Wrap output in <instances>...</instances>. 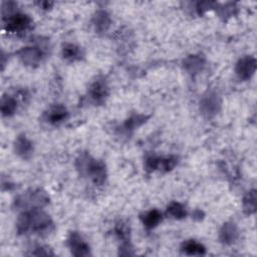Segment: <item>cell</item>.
Here are the masks:
<instances>
[{"mask_svg":"<svg viewBox=\"0 0 257 257\" xmlns=\"http://www.w3.org/2000/svg\"><path fill=\"white\" fill-rule=\"evenodd\" d=\"M53 227L51 218L45 212L34 209L30 212H23L19 215L16 223V230L18 234H25L33 232L35 234L48 233Z\"/></svg>","mask_w":257,"mask_h":257,"instance_id":"obj_1","label":"cell"},{"mask_svg":"<svg viewBox=\"0 0 257 257\" xmlns=\"http://www.w3.org/2000/svg\"><path fill=\"white\" fill-rule=\"evenodd\" d=\"M76 168L80 175L90 178L95 185H102L106 178V168L102 161L93 159L87 154L80 155L76 160Z\"/></svg>","mask_w":257,"mask_h":257,"instance_id":"obj_2","label":"cell"},{"mask_svg":"<svg viewBox=\"0 0 257 257\" xmlns=\"http://www.w3.org/2000/svg\"><path fill=\"white\" fill-rule=\"evenodd\" d=\"M49 203V197L47 194L40 190L36 189L29 193L19 196L15 199V206L17 208H28V209H40Z\"/></svg>","mask_w":257,"mask_h":257,"instance_id":"obj_3","label":"cell"},{"mask_svg":"<svg viewBox=\"0 0 257 257\" xmlns=\"http://www.w3.org/2000/svg\"><path fill=\"white\" fill-rule=\"evenodd\" d=\"M221 109V97L215 90H207L200 99V111L208 118L215 116Z\"/></svg>","mask_w":257,"mask_h":257,"instance_id":"obj_4","label":"cell"},{"mask_svg":"<svg viewBox=\"0 0 257 257\" xmlns=\"http://www.w3.org/2000/svg\"><path fill=\"white\" fill-rule=\"evenodd\" d=\"M32 23L27 14L14 13L5 19L4 29L9 33H20L27 30Z\"/></svg>","mask_w":257,"mask_h":257,"instance_id":"obj_5","label":"cell"},{"mask_svg":"<svg viewBox=\"0 0 257 257\" xmlns=\"http://www.w3.org/2000/svg\"><path fill=\"white\" fill-rule=\"evenodd\" d=\"M17 55L21 62L26 66H37L43 57V53L39 47L36 46H26L22 47L17 51Z\"/></svg>","mask_w":257,"mask_h":257,"instance_id":"obj_6","label":"cell"},{"mask_svg":"<svg viewBox=\"0 0 257 257\" xmlns=\"http://www.w3.org/2000/svg\"><path fill=\"white\" fill-rule=\"evenodd\" d=\"M67 245L74 256H88L90 254L88 244L82 239L78 232H70L67 238Z\"/></svg>","mask_w":257,"mask_h":257,"instance_id":"obj_7","label":"cell"},{"mask_svg":"<svg viewBox=\"0 0 257 257\" xmlns=\"http://www.w3.org/2000/svg\"><path fill=\"white\" fill-rule=\"evenodd\" d=\"M235 70L239 78L243 80L251 78L256 70V59L251 55L241 57L236 64Z\"/></svg>","mask_w":257,"mask_h":257,"instance_id":"obj_8","label":"cell"},{"mask_svg":"<svg viewBox=\"0 0 257 257\" xmlns=\"http://www.w3.org/2000/svg\"><path fill=\"white\" fill-rule=\"evenodd\" d=\"M108 95V87L102 79H97L93 81L88 88L89 98L96 104H101L104 102Z\"/></svg>","mask_w":257,"mask_h":257,"instance_id":"obj_9","label":"cell"},{"mask_svg":"<svg viewBox=\"0 0 257 257\" xmlns=\"http://www.w3.org/2000/svg\"><path fill=\"white\" fill-rule=\"evenodd\" d=\"M13 147H14L15 153L19 157H21L22 159H25V160L30 159L34 152L33 143L24 134L19 135L15 139Z\"/></svg>","mask_w":257,"mask_h":257,"instance_id":"obj_10","label":"cell"},{"mask_svg":"<svg viewBox=\"0 0 257 257\" xmlns=\"http://www.w3.org/2000/svg\"><path fill=\"white\" fill-rule=\"evenodd\" d=\"M68 111L62 104H54L50 106L44 113V118L50 124H59L66 120Z\"/></svg>","mask_w":257,"mask_h":257,"instance_id":"obj_11","label":"cell"},{"mask_svg":"<svg viewBox=\"0 0 257 257\" xmlns=\"http://www.w3.org/2000/svg\"><path fill=\"white\" fill-rule=\"evenodd\" d=\"M183 66L190 74L195 75L204 69L205 58H204V56H202L200 54L188 55L183 60Z\"/></svg>","mask_w":257,"mask_h":257,"instance_id":"obj_12","label":"cell"},{"mask_svg":"<svg viewBox=\"0 0 257 257\" xmlns=\"http://www.w3.org/2000/svg\"><path fill=\"white\" fill-rule=\"evenodd\" d=\"M238 237V228L235 223L227 222L225 223L219 232V240L221 243L230 245L235 242Z\"/></svg>","mask_w":257,"mask_h":257,"instance_id":"obj_13","label":"cell"},{"mask_svg":"<svg viewBox=\"0 0 257 257\" xmlns=\"http://www.w3.org/2000/svg\"><path fill=\"white\" fill-rule=\"evenodd\" d=\"M110 22H111L110 17L108 15V13L104 10L96 11L92 17V23H93L94 29L98 33L107 31V29L110 26Z\"/></svg>","mask_w":257,"mask_h":257,"instance_id":"obj_14","label":"cell"},{"mask_svg":"<svg viewBox=\"0 0 257 257\" xmlns=\"http://www.w3.org/2000/svg\"><path fill=\"white\" fill-rule=\"evenodd\" d=\"M61 54L63 58L68 61H76L82 57V50L73 43H64L62 45Z\"/></svg>","mask_w":257,"mask_h":257,"instance_id":"obj_15","label":"cell"},{"mask_svg":"<svg viewBox=\"0 0 257 257\" xmlns=\"http://www.w3.org/2000/svg\"><path fill=\"white\" fill-rule=\"evenodd\" d=\"M141 219H142V222H143L144 226L147 229H154L161 223L163 217H162V214L159 210L153 209L151 211L146 212L141 217Z\"/></svg>","mask_w":257,"mask_h":257,"instance_id":"obj_16","label":"cell"},{"mask_svg":"<svg viewBox=\"0 0 257 257\" xmlns=\"http://www.w3.org/2000/svg\"><path fill=\"white\" fill-rule=\"evenodd\" d=\"M181 250L187 255H204L206 253L205 246L193 239L183 242Z\"/></svg>","mask_w":257,"mask_h":257,"instance_id":"obj_17","label":"cell"},{"mask_svg":"<svg viewBox=\"0 0 257 257\" xmlns=\"http://www.w3.org/2000/svg\"><path fill=\"white\" fill-rule=\"evenodd\" d=\"M17 109V100L10 95H4L1 99V112L4 116H11Z\"/></svg>","mask_w":257,"mask_h":257,"instance_id":"obj_18","label":"cell"},{"mask_svg":"<svg viewBox=\"0 0 257 257\" xmlns=\"http://www.w3.org/2000/svg\"><path fill=\"white\" fill-rule=\"evenodd\" d=\"M167 214L173 219L180 220L187 216V211H186V208L181 203L172 202L167 207Z\"/></svg>","mask_w":257,"mask_h":257,"instance_id":"obj_19","label":"cell"},{"mask_svg":"<svg viewBox=\"0 0 257 257\" xmlns=\"http://www.w3.org/2000/svg\"><path fill=\"white\" fill-rule=\"evenodd\" d=\"M243 208L247 214H252L256 209V191L251 190L243 199Z\"/></svg>","mask_w":257,"mask_h":257,"instance_id":"obj_20","label":"cell"},{"mask_svg":"<svg viewBox=\"0 0 257 257\" xmlns=\"http://www.w3.org/2000/svg\"><path fill=\"white\" fill-rule=\"evenodd\" d=\"M177 165V158L175 157H166V158H157V170L169 172ZM156 170V171H157Z\"/></svg>","mask_w":257,"mask_h":257,"instance_id":"obj_21","label":"cell"},{"mask_svg":"<svg viewBox=\"0 0 257 257\" xmlns=\"http://www.w3.org/2000/svg\"><path fill=\"white\" fill-rule=\"evenodd\" d=\"M148 117L149 116H147L145 114H134L125 120L123 126L127 131H133V130L137 128L138 126L142 125L144 122H146Z\"/></svg>","mask_w":257,"mask_h":257,"instance_id":"obj_22","label":"cell"},{"mask_svg":"<svg viewBox=\"0 0 257 257\" xmlns=\"http://www.w3.org/2000/svg\"><path fill=\"white\" fill-rule=\"evenodd\" d=\"M213 5H214L213 2H200V3H198V6H197L198 13H199V14L204 13L205 11H207L208 9H210L211 6H213Z\"/></svg>","mask_w":257,"mask_h":257,"instance_id":"obj_23","label":"cell"},{"mask_svg":"<svg viewBox=\"0 0 257 257\" xmlns=\"http://www.w3.org/2000/svg\"><path fill=\"white\" fill-rule=\"evenodd\" d=\"M35 252L33 251L31 254L32 255H53L52 252H50L49 250H47V248L44 247H37L35 248Z\"/></svg>","mask_w":257,"mask_h":257,"instance_id":"obj_24","label":"cell"},{"mask_svg":"<svg viewBox=\"0 0 257 257\" xmlns=\"http://www.w3.org/2000/svg\"><path fill=\"white\" fill-rule=\"evenodd\" d=\"M192 216H193V218L196 219V220H201V219H203V217H204V213H203L202 211H200V210H196V211H194V213L192 214Z\"/></svg>","mask_w":257,"mask_h":257,"instance_id":"obj_25","label":"cell"},{"mask_svg":"<svg viewBox=\"0 0 257 257\" xmlns=\"http://www.w3.org/2000/svg\"><path fill=\"white\" fill-rule=\"evenodd\" d=\"M39 5H41L44 9H47L50 5H52V3H50V2H41V3H39Z\"/></svg>","mask_w":257,"mask_h":257,"instance_id":"obj_26","label":"cell"}]
</instances>
